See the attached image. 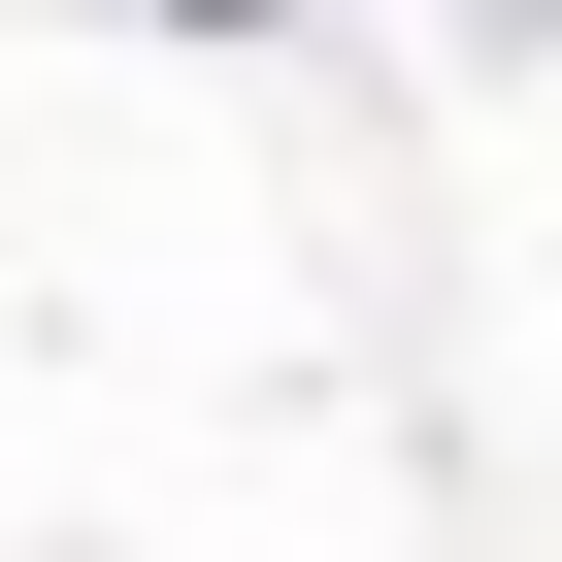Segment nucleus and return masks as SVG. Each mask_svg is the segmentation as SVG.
<instances>
[{"label":"nucleus","instance_id":"1","mask_svg":"<svg viewBox=\"0 0 562 562\" xmlns=\"http://www.w3.org/2000/svg\"><path fill=\"white\" fill-rule=\"evenodd\" d=\"M166 34H265V0H166Z\"/></svg>","mask_w":562,"mask_h":562}]
</instances>
